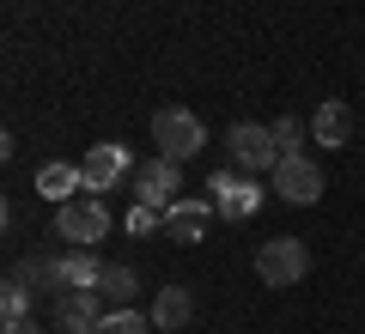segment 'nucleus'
Wrapping results in <instances>:
<instances>
[{
	"label": "nucleus",
	"instance_id": "nucleus-10",
	"mask_svg": "<svg viewBox=\"0 0 365 334\" xmlns=\"http://www.w3.org/2000/svg\"><path fill=\"white\" fill-rule=\"evenodd\" d=\"M79 170H86V189H116V182L134 177L140 165L128 158V146L104 140V146H91V152H86V165H79Z\"/></svg>",
	"mask_w": 365,
	"mask_h": 334
},
{
	"label": "nucleus",
	"instance_id": "nucleus-7",
	"mask_svg": "<svg viewBox=\"0 0 365 334\" xmlns=\"http://www.w3.org/2000/svg\"><path fill=\"white\" fill-rule=\"evenodd\" d=\"M232 158L256 177V170H274L280 165V146H274V128H262V122H237L232 128Z\"/></svg>",
	"mask_w": 365,
	"mask_h": 334
},
{
	"label": "nucleus",
	"instance_id": "nucleus-17",
	"mask_svg": "<svg viewBox=\"0 0 365 334\" xmlns=\"http://www.w3.org/2000/svg\"><path fill=\"white\" fill-rule=\"evenodd\" d=\"M304 134H311V128H304L299 116H280V122H274V146H280V158L304 152Z\"/></svg>",
	"mask_w": 365,
	"mask_h": 334
},
{
	"label": "nucleus",
	"instance_id": "nucleus-15",
	"mask_svg": "<svg viewBox=\"0 0 365 334\" xmlns=\"http://www.w3.org/2000/svg\"><path fill=\"white\" fill-rule=\"evenodd\" d=\"M134 286H140V280H134V268H104V286H98V292H104L116 310H128L134 304Z\"/></svg>",
	"mask_w": 365,
	"mask_h": 334
},
{
	"label": "nucleus",
	"instance_id": "nucleus-14",
	"mask_svg": "<svg viewBox=\"0 0 365 334\" xmlns=\"http://www.w3.org/2000/svg\"><path fill=\"white\" fill-rule=\"evenodd\" d=\"M79 189H86V170H79V165H43L37 170V194H43V201H55V207L73 201Z\"/></svg>",
	"mask_w": 365,
	"mask_h": 334
},
{
	"label": "nucleus",
	"instance_id": "nucleus-16",
	"mask_svg": "<svg viewBox=\"0 0 365 334\" xmlns=\"http://www.w3.org/2000/svg\"><path fill=\"white\" fill-rule=\"evenodd\" d=\"M98 334H153V316H140L134 304H128V310H110Z\"/></svg>",
	"mask_w": 365,
	"mask_h": 334
},
{
	"label": "nucleus",
	"instance_id": "nucleus-4",
	"mask_svg": "<svg viewBox=\"0 0 365 334\" xmlns=\"http://www.w3.org/2000/svg\"><path fill=\"white\" fill-rule=\"evenodd\" d=\"M207 189H213L207 201H213V213H220V219H250V213L262 207V194H268L250 170H213Z\"/></svg>",
	"mask_w": 365,
	"mask_h": 334
},
{
	"label": "nucleus",
	"instance_id": "nucleus-19",
	"mask_svg": "<svg viewBox=\"0 0 365 334\" xmlns=\"http://www.w3.org/2000/svg\"><path fill=\"white\" fill-rule=\"evenodd\" d=\"M153 225H165V213H153V207H140V201H134V207H128V231H134V237H146Z\"/></svg>",
	"mask_w": 365,
	"mask_h": 334
},
{
	"label": "nucleus",
	"instance_id": "nucleus-20",
	"mask_svg": "<svg viewBox=\"0 0 365 334\" xmlns=\"http://www.w3.org/2000/svg\"><path fill=\"white\" fill-rule=\"evenodd\" d=\"M6 334H43L37 322H6Z\"/></svg>",
	"mask_w": 365,
	"mask_h": 334
},
{
	"label": "nucleus",
	"instance_id": "nucleus-12",
	"mask_svg": "<svg viewBox=\"0 0 365 334\" xmlns=\"http://www.w3.org/2000/svg\"><path fill=\"white\" fill-rule=\"evenodd\" d=\"M311 140H317V146H329V152L353 140V110H347L341 98H323V103H317V116H311Z\"/></svg>",
	"mask_w": 365,
	"mask_h": 334
},
{
	"label": "nucleus",
	"instance_id": "nucleus-13",
	"mask_svg": "<svg viewBox=\"0 0 365 334\" xmlns=\"http://www.w3.org/2000/svg\"><path fill=\"white\" fill-rule=\"evenodd\" d=\"M189 316H195V298H189V286H165V292L153 298V328H158V334L189 328Z\"/></svg>",
	"mask_w": 365,
	"mask_h": 334
},
{
	"label": "nucleus",
	"instance_id": "nucleus-2",
	"mask_svg": "<svg viewBox=\"0 0 365 334\" xmlns=\"http://www.w3.org/2000/svg\"><path fill=\"white\" fill-rule=\"evenodd\" d=\"M153 146H158V158H170V165H189V158L207 146V128H201L195 110H158L153 116Z\"/></svg>",
	"mask_w": 365,
	"mask_h": 334
},
{
	"label": "nucleus",
	"instance_id": "nucleus-18",
	"mask_svg": "<svg viewBox=\"0 0 365 334\" xmlns=\"http://www.w3.org/2000/svg\"><path fill=\"white\" fill-rule=\"evenodd\" d=\"M0 316H6V322H31V286L6 280V292H0Z\"/></svg>",
	"mask_w": 365,
	"mask_h": 334
},
{
	"label": "nucleus",
	"instance_id": "nucleus-1",
	"mask_svg": "<svg viewBox=\"0 0 365 334\" xmlns=\"http://www.w3.org/2000/svg\"><path fill=\"white\" fill-rule=\"evenodd\" d=\"M55 237H67V249H91L110 237V207L98 194H73L55 207Z\"/></svg>",
	"mask_w": 365,
	"mask_h": 334
},
{
	"label": "nucleus",
	"instance_id": "nucleus-9",
	"mask_svg": "<svg viewBox=\"0 0 365 334\" xmlns=\"http://www.w3.org/2000/svg\"><path fill=\"white\" fill-rule=\"evenodd\" d=\"M49 280L61 286V292H98V286H104V261L91 256V249H67V256L49 261Z\"/></svg>",
	"mask_w": 365,
	"mask_h": 334
},
{
	"label": "nucleus",
	"instance_id": "nucleus-11",
	"mask_svg": "<svg viewBox=\"0 0 365 334\" xmlns=\"http://www.w3.org/2000/svg\"><path fill=\"white\" fill-rule=\"evenodd\" d=\"M207 219H213V201H170L165 207V237L201 244V237H207Z\"/></svg>",
	"mask_w": 365,
	"mask_h": 334
},
{
	"label": "nucleus",
	"instance_id": "nucleus-3",
	"mask_svg": "<svg viewBox=\"0 0 365 334\" xmlns=\"http://www.w3.org/2000/svg\"><path fill=\"white\" fill-rule=\"evenodd\" d=\"M304 273H311V249L299 237H268L256 249V280L262 286H299Z\"/></svg>",
	"mask_w": 365,
	"mask_h": 334
},
{
	"label": "nucleus",
	"instance_id": "nucleus-5",
	"mask_svg": "<svg viewBox=\"0 0 365 334\" xmlns=\"http://www.w3.org/2000/svg\"><path fill=\"white\" fill-rule=\"evenodd\" d=\"M274 194L292 201V207H311L317 194H323V170H317V158H311V152L280 158V165H274Z\"/></svg>",
	"mask_w": 365,
	"mask_h": 334
},
{
	"label": "nucleus",
	"instance_id": "nucleus-6",
	"mask_svg": "<svg viewBox=\"0 0 365 334\" xmlns=\"http://www.w3.org/2000/svg\"><path fill=\"white\" fill-rule=\"evenodd\" d=\"M177 189H182V165H170V158H153V165L134 170V201L153 207V213H165L177 201Z\"/></svg>",
	"mask_w": 365,
	"mask_h": 334
},
{
	"label": "nucleus",
	"instance_id": "nucleus-8",
	"mask_svg": "<svg viewBox=\"0 0 365 334\" xmlns=\"http://www.w3.org/2000/svg\"><path fill=\"white\" fill-rule=\"evenodd\" d=\"M104 292H61L55 298V322H61V334H98L104 328Z\"/></svg>",
	"mask_w": 365,
	"mask_h": 334
}]
</instances>
